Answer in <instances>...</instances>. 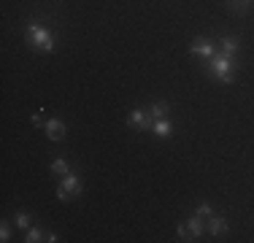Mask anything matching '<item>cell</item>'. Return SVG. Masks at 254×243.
I'll return each instance as SVG.
<instances>
[{"label":"cell","instance_id":"6da1fadb","mask_svg":"<svg viewBox=\"0 0 254 243\" xmlns=\"http://www.w3.org/2000/svg\"><path fill=\"white\" fill-rule=\"evenodd\" d=\"M205 76H211L214 81L219 84H233L235 81V70H238V62H235V57H230L225 52H216L214 57L205 62Z\"/></svg>","mask_w":254,"mask_h":243},{"label":"cell","instance_id":"7a4b0ae2","mask_svg":"<svg viewBox=\"0 0 254 243\" xmlns=\"http://www.w3.org/2000/svg\"><path fill=\"white\" fill-rule=\"evenodd\" d=\"M25 41L30 44V49L33 52H41V54H49L54 52V35L49 33V27L46 24H41V22H30L27 27H25Z\"/></svg>","mask_w":254,"mask_h":243},{"label":"cell","instance_id":"3957f363","mask_svg":"<svg viewBox=\"0 0 254 243\" xmlns=\"http://www.w3.org/2000/svg\"><path fill=\"white\" fill-rule=\"evenodd\" d=\"M84 189V179L78 173H68V176H63L60 179V184H57V200L60 203H70L73 197H78Z\"/></svg>","mask_w":254,"mask_h":243},{"label":"cell","instance_id":"277c9868","mask_svg":"<svg viewBox=\"0 0 254 243\" xmlns=\"http://www.w3.org/2000/svg\"><path fill=\"white\" fill-rule=\"evenodd\" d=\"M190 52L192 54H197V57L203 60V62H208L211 57H214L219 49H216V41H211L208 35H197V38H192L190 41Z\"/></svg>","mask_w":254,"mask_h":243},{"label":"cell","instance_id":"5b68a950","mask_svg":"<svg viewBox=\"0 0 254 243\" xmlns=\"http://www.w3.org/2000/svg\"><path fill=\"white\" fill-rule=\"evenodd\" d=\"M152 114H149V108H132L130 114H127V127H132V130L138 132H149L152 130Z\"/></svg>","mask_w":254,"mask_h":243},{"label":"cell","instance_id":"8992f818","mask_svg":"<svg viewBox=\"0 0 254 243\" xmlns=\"http://www.w3.org/2000/svg\"><path fill=\"white\" fill-rule=\"evenodd\" d=\"M44 130H46V138H49V141H54V143L65 141V135H68V124H65L60 117H54V119L46 122Z\"/></svg>","mask_w":254,"mask_h":243},{"label":"cell","instance_id":"52a82bcc","mask_svg":"<svg viewBox=\"0 0 254 243\" xmlns=\"http://www.w3.org/2000/svg\"><path fill=\"white\" fill-rule=\"evenodd\" d=\"M152 132L154 138H160V141H171L173 138V122H171V117H165V119H154L152 122Z\"/></svg>","mask_w":254,"mask_h":243},{"label":"cell","instance_id":"ba28073f","mask_svg":"<svg viewBox=\"0 0 254 243\" xmlns=\"http://www.w3.org/2000/svg\"><path fill=\"white\" fill-rule=\"evenodd\" d=\"M205 233L211 235V238H222V235L227 233V219L225 216H208V224H205Z\"/></svg>","mask_w":254,"mask_h":243},{"label":"cell","instance_id":"9c48e42d","mask_svg":"<svg viewBox=\"0 0 254 243\" xmlns=\"http://www.w3.org/2000/svg\"><path fill=\"white\" fill-rule=\"evenodd\" d=\"M219 52H225V54H230V57H235L238 54V49H241V41L235 38V35H222L219 38Z\"/></svg>","mask_w":254,"mask_h":243},{"label":"cell","instance_id":"30bf717a","mask_svg":"<svg viewBox=\"0 0 254 243\" xmlns=\"http://www.w3.org/2000/svg\"><path fill=\"white\" fill-rule=\"evenodd\" d=\"M187 230H190V235H192V241H197L200 235L205 233V227H203V216H197V214H192L190 219H187Z\"/></svg>","mask_w":254,"mask_h":243},{"label":"cell","instance_id":"8fae6325","mask_svg":"<svg viewBox=\"0 0 254 243\" xmlns=\"http://www.w3.org/2000/svg\"><path fill=\"white\" fill-rule=\"evenodd\" d=\"M149 114H152V119H165L168 114H171V103L168 100H154L152 106H149Z\"/></svg>","mask_w":254,"mask_h":243},{"label":"cell","instance_id":"7c38bea8","mask_svg":"<svg viewBox=\"0 0 254 243\" xmlns=\"http://www.w3.org/2000/svg\"><path fill=\"white\" fill-rule=\"evenodd\" d=\"M52 173L57 176V179H63V176L73 173V170H70V162L65 160V157H54L52 160Z\"/></svg>","mask_w":254,"mask_h":243},{"label":"cell","instance_id":"4fadbf2b","mask_svg":"<svg viewBox=\"0 0 254 243\" xmlns=\"http://www.w3.org/2000/svg\"><path fill=\"white\" fill-rule=\"evenodd\" d=\"M41 241H46V230L30 227L27 233H25V243H41Z\"/></svg>","mask_w":254,"mask_h":243},{"label":"cell","instance_id":"5bb4252c","mask_svg":"<svg viewBox=\"0 0 254 243\" xmlns=\"http://www.w3.org/2000/svg\"><path fill=\"white\" fill-rule=\"evenodd\" d=\"M254 5V0H230V5L227 8L230 11H235V14H246V11H249Z\"/></svg>","mask_w":254,"mask_h":243},{"label":"cell","instance_id":"9a60e30c","mask_svg":"<svg viewBox=\"0 0 254 243\" xmlns=\"http://www.w3.org/2000/svg\"><path fill=\"white\" fill-rule=\"evenodd\" d=\"M14 224H16L19 230H30V214H27V211H16Z\"/></svg>","mask_w":254,"mask_h":243},{"label":"cell","instance_id":"2e32d148","mask_svg":"<svg viewBox=\"0 0 254 243\" xmlns=\"http://www.w3.org/2000/svg\"><path fill=\"white\" fill-rule=\"evenodd\" d=\"M195 214H197V216H203V219H208V216H214L216 211H214V205H211V203H200V205L195 208Z\"/></svg>","mask_w":254,"mask_h":243},{"label":"cell","instance_id":"e0dca14e","mask_svg":"<svg viewBox=\"0 0 254 243\" xmlns=\"http://www.w3.org/2000/svg\"><path fill=\"white\" fill-rule=\"evenodd\" d=\"M176 235H179V241H192L190 230H187V222H181L179 227H176Z\"/></svg>","mask_w":254,"mask_h":243},{"label":"cell","instance_id":"ac0fdd59","mask_svg":"<svg viewBox=\"0 0 254 243\" xmlns=\"http://www.w3.org/2000/svg\"><path fill=\"white\" fill-rule=\"evenodd\" d=\"M0 241H3V243H8V241H11V224H8V222L0 224Z\"/></svg>","mask_w":254,"mask_h":243},{"label":"cell","instance_id":"d6986e66","mask_svg":"<svg viewBox=\"0 0 254 243\" xmlns=\"http://www.w3.org/2000/svg\"><path fill=\"white\" fill-rule=\"evenodd\" d=\"M41 111H44V108H38V114H33V117H30V122H33L35 127H41V130H44L46 122H44V117H41Z\"/></svg>","mask_w":254,"mask_h":243},{"label":"cell","instance_id":"ffe728a7","mask_svg":"<svg viewBox=\"0 0 254 243\" xmlns=\"http://www.w3.org/2000/svg\"><path fill=\"white\" fill-rule=\"evenodd\" d=\"M46 241H49V243H57L60 235H57V233H46Z\"/></svg>","mask_w":254,"mask_h":243}]
</instances>
